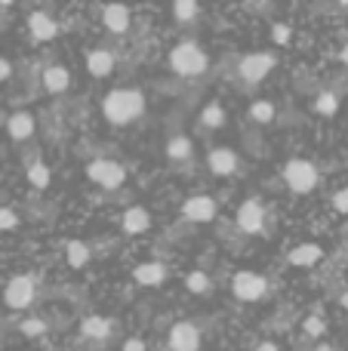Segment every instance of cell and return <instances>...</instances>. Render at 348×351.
I'll use <instances>...</instances> for the list:
<instances>
[{
  "mask_svg": "<svg viewBox=\"0 0 348 351\" xmlns=\"http://www.w3.org/2000/svg\"><path fill=\"white\" fill-rule=\"evenodd\" d=\"M277 65V56L262 49V53H250L238 62V74L247 80V84H262L265 77L271 74V68Z\"/></svg>",
  "mask_w": 348,
  "mask_h": 351,
  "instance_id": "cell-7",
  "label": "cell"
},
{
  "mask_svg": "<svg viewBox=\"0 0 348 351\" xmlns=\"http://www.w3.org/2000/svg\"><path fill=\"white\" fill-rule=\"evenodd\" d=\"M28 34L34 37L37 43H47V40H55L59 37V22H55L49 12L43 10H34L28 16Z\"/></svg>",
  "mask_w": 348,
  "mask_h": 351,
  "instance_id": "cell-12",
  "label": "cell"
},
{
  "mask_svg": "<svg viewBox=\"0 0 348 351\" xmlns=\"http://www.w3.org/2000/svg\"><path fill=\"white\" fill-rule=\"evenodd\" d=\"M345 262H348V250H345Z\"/></svg>",
  "mask_w": 348,
  "mask_h": 351,
  "instance_id": "cell-40",
  "label": "cell"
},
{
  "mask_svg": "<svg viewBox=\"0 0 348 351\" xmlns=\"http://www.w3.org/2000/svg\"><path fill=\"white\" fill-rule=\"evenodd\" d=\"M86 176H90V182H96L99 188H105V191H114V188H121L123 182H127V170L111 158L90 160V164H86Z\"/></svg>",
  "mask_w": 348,
  "mask_h": 351,
  "instance_id": "cell-4",
  "label": "cell"
},
{
  "mask_svg": "<svg viewBox=\"0 0 348 351\" xmlns=\"http://www.w3.org/2000/svg\"><path fill=\"white\" fill-rule=\"evenodd\" d=\"M207 170L213 173V176H238L240 173V158H238V152L234 148H225V145H216V148H210V154H207Z\"/></svg>",
  "mask_w": 348,
  "mask_h": 351,
  "instance_id": "cell-11",
  "label": "cell"
},
{
  "mask_svg": "<svg viewBox=\"0 0 348 351\" xmlns=\"http://www.w3.org/2000/svg\"><path fill=\"white\" fill-rule=\"evenodd\" d=\"M18 228V213L10 206H0V231H16Z\"/></svg>",
  "mask_w": 348,
  "mask_h": 351,
  "instance_id": "cell-31",
  "label": "cell"
},
{
  "mask_svg": "<svg viewBox=\"0 0 348 351\" xmlns=\"http://www.w3.org/2000/svg\"><path fill=\"white\" fill-rule=\"evenodd\" d=\"M312 351H336V348H333V346H327V342H321V346H314Z\"/></svg>",
  "mask_w": 348,
  "mask_h": 351,
  "instance_id": "cell-37",
  "label": "cell"
},
{
  "mask_svg": "<svg viewBox=\"0 0 348 351\" xmlns=\"http://www.w3.org/2000/svg\"><path fill=\"white\" fill-rule=\"evenodd\" d=\"M339 59H343V62H345V65H348V43H345V47H343V53H339Z\"/></svg>",
  "mask_w": 348,
  "mask_h": 351,
  "instance_id": "cell-38",
  "label": "cell"
},
{
  "mask_svg": "<svg viewBox=\"0 0 348 351\" xmlns=\"http://www.w3.org/2000/svg\"><path fill=\"white\" fill-rule=\"evenodd\" d=\"M37 299V280L31 274H16L10 278V284L3 287V302L10 305L12 311H22L28 305H34Z\"/></svg>",
  "mask_w": 348,
  "mask_h": 351,
  "instance_id": "cell-5",
  "label": "cell"
},
{
  "mask_svg": "<svg viewBox=\"0 0 348 351\" xmlns=\"http://www.w3.org/2000/svg\"><path fill=\"white\" fill-rule=\"evenodd\" d=\"M290 37H293V31H290V25H284V22L271 25V40H275L277 47H284V43H290Z\"/></svg>",
  "mask_w": 348,
  "mask_h": 351,
  "instance_id": "cell-32",
  "label": "cell"
},
{
  "mask_svg": "<svg viewBox=\"0 0 348 351\" xmlns=\"http://www.w3.org/2000/svg\"><path fill=\"white\" fill-rule=\"evenodd\" d=\"M170 68L176 77H201V74L210 68V56L201 43L182 40L170 49Z\"/></svg>",
  "mask_w": 348,
  "mask_h": 351,
  "instance_id": "cell-2",
  "label": "cell"
},
{
  "mask_svg": "<svg viewBox=\"0 0 348 351\" xmlns=\"http://www.w3.org/2000/svg\"><path fill=\"white\" fill-rule=\"evenodd\" d=\"M142 111H145V93L136 90V86H121V90H111L102 99V117L111 127H127V123L139 121Z\"/></svg>",
  "mask_w": 348,
  "mask_h": 351,
  "instance_id": "cell-1",
  "label": "cell"
},
{
  "mask_svg": "<svg viewBox=\"0 0 348 351\" xmlns=\"http://www.w3.org/2000/svg\"><path fill=\"white\" fill-rule=\"evenodd\" d=\"M302 333H306L308 339H321V336L327 333V321L321 315H308L306 321H302Z\"/></svg>",
  "mask_w": 348,
  "mask_h": 351,
  "instance_id": "cell-29",
  "label": "cell"
},
{
  "mask_svg": "<svg viewBox=\"0 0 348 351\" xmlns=\"http://www.w3.org/2000/svg\"><path fill=\"white\" fill-rule=\"evenodd\" d=\"M90 243H84V241H68L65 243V262L71 268H84L86 262H90Z\"/></svg>",
  "mask_w": 348,
  "mask_h": 351,
  "instance_id": "cell-24",
  "label": "cell"
},
{
  "mask_svg": "<svg viewBox=\"0 0 348 351\" xmlns=\"http://www.w3.org/2000/svg\"><path fill=\"white\" fill-rule=\"evenodd\" d=\"M40 80L49 96H62V93H68V86H71V71H68L65 65H49V68H43Z\"/></svg>",
  "mask_w": 348,
  "mask_h": 351,
  "instance_id": "cell-16",
  "label": "cell"
},
{
  "mask_svg": "<svg viewBox=\"0 0 348 351\" xmlns=\"http://www.w3.org/2000/svg\"><path fill=\"white\" fill-rule=\"evenodd\" d=\"M191 154H195V142H191L188 136H173V139L166 142V158L176 160V164L188 160Z\"/></svg>",
  "mask_w": 348,
  "mask_h": 351,
  "instance_id": "cell-22",
  "label": "cell"
},
{
  "mask_svg": "<svg viewBox=\"0 0 348 351\" xmlns=\"http://www.w3.org/2000/svg\"><path fill=\"white\" fill-rule=\"evenodd\" d=\"M151 222L154 219L145 206H129V210H123V216H121L123 234H145V231L151 228Z\"/></svg>",
  "mask_w": 348,
  "mask_h": 351,
  "instance_id": "cell-17",
  "label": "cell"
},
{
  "mask_svg": "<svg viewBox=\"0 0 348 351\" xmlns=\"http://www.w3.org/2000/svg\"><path fill=\"white\" fill-rule=\"evenodd\" d=\"M111 330H114V321H111V317H102V315H90L80 321V336L90 342H105L111 336Z\"/></svg>",
  "mask_w": 348,
  "mask_h": 351,
  "instance_id": "cell-18",
  "label": "cell"
},
{
  "mask_svg": "<svg viewBox=\"0 0 348 351\" xmlns=\"http://www.w3.org/2000/svg\"><path fill=\"white\" fill-rule=\"evenodd\" d=\"M321 259H324V247H318V243H299V247H293L287 256V262L296 268H312V265H318Z\"/></svg>",
  "mask_w": 348,
  "mask_h": 351,
  "instance_id": "cell-19",
  "label": "cell"
},
{
  "mask_svg": "<svg viewBox=\"0 0 348 351\" xmlns=\"http://www.w3.org/2000/svg\"><path fill=\"white\" fill-rule=\"evenodd\" d=\"M232 293L240 302H262V299L269 296V280L256 271H234Z\"/></svg>",
  "mask_w": 348,
  "mask_h": 351,
  "instance_id": "cell-6",
  "label": "cell"
},
{
  "mask_svg": "<svg viewBox=\"0 0 348 351\" xmlns=\"http://www.w3.org/2000/svg\"><path fill=\"white\" fill-rule=\"evenodd\" d=\"M129 22H133V12L129 6L123 3H108L102 10V25L111 31V34H127L129 31Z\"/></svg>",
  "mask_w": 348,
  "mask_h": 351,
  "instance_id": "cell-15",
  "label": "cell"
},
{
  "mask_svg": "<svg viewBox=\"0 0 348 351\" xmlns=\"http://www.w3.org/2000/svg\"><path fill=\"white\" fill-rule=\"evenodd\" d=\"M333 206H336L343 216H348V188H339V191L333 194Z\"/></svg>",
  "mask_w": 348,
  "mask_h": 351,
  "instance_id": "cell-33",
  "label": "cell"
},
{
  "mask_svg": "<svg viewBox=\"0 0 348 351\" xmlns=\"http://www.w3.org/2000/svg\"><path fill=\"white\" fill-rule=\"evenodd\" d=\"M121 351H148V346H145V339H139V336H129V339L121 346Z\"/></svg>",
  "mask_w": 348,
  "mask_h": 351,
  "instance_id": "cell-34",
  "label": "cell"
},
{
  "mask_svg": "<svg viewBox=\"0 0 348 351\" xmlns=\"http://www.w3.org/2000/svg\"><path fill=\"white\" fill-rule=\"evenodd\" d=\"M225 121H228V114H225V108H222L219 102H207L201 108V117H197V123H201L203 130H222L225 127Z\"/></svg>",
  "mask_w": 348,
  "mask_h": 351,
  "instance_id": "cell-21",
  "label": "cell"
},
{
  "mask_svg": "<svg viewBox=\"0 0 348 351\" xmlns=\"http://www.w3.org/2000/svg\"><path fill=\"white\" fill-rule=\"evenodd\" d=\"M25 176H28V185H31V188H37V191L49 188V182H53V170H49V167L43 164V160H34V164H28Z\"/></svg>",
  "mask_w": 348,
  "mask_h": 351,
  "instance_id": "cell-23",
  "label": "cell"
},
{
  "mask_svg": "<svg viewBox=\"0 0 348 351\" xmlns=\"http://www.w3.org/2000/svg\"><path fill=\"white\" fill-rule=\"evenodd\" d=\"M197 16H201V6H197L195 0H176V3H173V19H176V22L188 25V22H195Z\"/></svg>",
  "mask_w": 348,
  "mask_h": 351,
  "instance_id": "cell-27",
  "label": "cell"
},
{
  "mask_svg": "<svg viewBox=\"0 0 348 351\" xmlns=\"http://www.w3.org/2000/svg\"><path fill=\"white\" fill-rule=\"evenodd\" d=\"M339 305H343V308H348V293H343V296H339Z\"/></svg>",
  "mask_w": 348,
  "mask_h": 351,
  "instance_id": "cell-39",
  "label": "cell"
},
{
  "mask_svg": "<svg viewBox=\"0 0 348 351\" xmlns=\"http://www.w3.org/2000/svg\"><path fill=\"white\" fill-rule=\"evenodd\" d=\"M265 222H269V213H265V206L259 204L256 197L244 200V204L238 206L234 225H238L244 234H259V231H265Z\"/></svg>",
  "mask_w": 348,
  "mask_h": 351,
  "instance_id": "cell-8",
  "label": "cell"
},
{
  "mask_svg": "<svg viewBox=\"0 0 348 351\" xmlns=\"http://www.w3.org/2000/svg\"><path fill=\"white\" fill-rule=\"evenodd\" d=\"M185 290L195 293V296H207V293L213 290V280H210V274H207V271L195 268V271L185 274Z\"/></svg>",
  "mask_w": 348,
  "mask_h": 351,
  "instance_id": "cell-26",
  "label": "cell"
},
{
  "mask_svg": "<svg viewBox=\"0 0 348 351\" xmlns=\"http://www.w3.org/2000/svg\"><path fill=\"white\" fill-rule=\"evenodd\" d=\"M114 65H117V59H114V53L111 49H105V47H96V49H90L86 53V71L92 74V77H111L114 74Z\"/></svg>",
  "mask_w": 348,
  "mask_h": 351,
  "instance_id": "cell-14",
  "label": "cell"
},
{
  "mask_svg": "<svg viewBox=\"0 0 348 351\" xmlns=\"http://www.w3.org/2000/svg\"><path fill=\"white\" fill-rule=\"evenodd\" d=\"M18 330H22V336H28V339H34V336H43L49 330V324L43 321V317H25L22 324H18Z\"/></svg>",
  "mask_w": 348,
  "mask_h": 351,
  "instance_id": "cell-30",
  "label": "cell"
},
{
  "mask_svg": "<svg viewBox=\"0 0 348 351\" xmlns=\"http://www.w3.org/2000/svg\"><path fill=\"white\" fill-rule=\"evenodd\" d=\"M256 351H281V346L277 342H271V339H265V342H259Z\"/></svg>",
  "mask_w": 348,
  "mask_h": 351,
  "instance_id": "cell-36",
  "label": "cell"
},
{
  "mask_svg": "<svg viewBox=\"0 0 348 351\" xmlns=\"http://www.w3.org/2000/svg\"><path fill=\"white\" fill-rule=\"evenodd\" d=\"M314 111H318V114H324V117L336 114V111H339V96L333 90L318 93V96H314Z\"/></svg>",
  "mask_w": 348,
  "mask_h": 351,
  "instance_id": "cell-28",
  "label": "cell"
},
{
  "mask_svg": "<svg viewBox=\"0 0 348 351\" xmlns=\"http://www.w3.org/2000/svg\"><path fill=\"white\" fill-rule=\"evenodd\" d=\"M166 346L170 351H201V330L191 321H179L170 327V336H166Z\"/></svg>",
  "mask_w": 348,
  "mask_h": 351,
  "instance_id": "cell-10",
  "label": "cell"
},
{
  "mask_svg": "<svg viewBox=\"0 0 348 351\" xmlns=\"http://www.w3.org/2000/svg\"><path fill=\"white\" fill-rule=\"evenodd\" d=\"M34 130H37V121L31 111H12L6 117V133H10L12 142H28L34 136Z\"/></svg>",
  "mask_w": 348,
  "mask_h": 351,
  "instance_id": "cell-13",
  "label": "cell"
},
{
  "mask_svg": "<svg viewBox=\"0 0 348 351\" xmlns=\"http://www.w3.org/2000/svg\"><path fill=\"white\" fill-rule=\"evenodd\" d=\"M10 77H12V62L0 56V80H10Z\"/></svg>",
  "mask_w": 348,
  "mask_h": 351,
  "instance_id": "cell-35",
  "label": "cell"
},
{
  "mask_svg": "<svg viewBox=\"0 0 348 351\" xmlns=\"http://www.w3.org/2000/svg\"><path fill=\"white\" fill-rule=\"evenodd\" d=\"M277 114L275 102H269V99H256V102L250 105V111H247V117H250L253 123H259V127H265V123H271Z\"/></svg>",
  "mask_w": 348,
  "mask_h": 351,
  "instance_id": "cell-25",
  "label": "cell"
},
{
  "mask_svg": "<svg viewBox=\"0 0 348 351\" xmlns=\"http://www.w3.org/2000/svg\"><path fill=\"white\" fill-rule=\"evenodd\" d=\"M182 216L188 219V222L207 225L219 216V204H216V197H210V194H191L182 204Z\"/></svg>",
  "mask_w": 348,
  "mask_h": 351,
  "instance_id": "cell-9",
  "label": "cell"
},
{
  "mask_svg": "<svg viewBox=\"0 0 348 351\" xmlns=\"http://www.w3.org/2000/svg\"><path fill=\"white\" fill-rule=\"evenodd\" d=\"M133 278L142 287H160L166 280V265L164 262H142L133 268Z\"/></svg>",
  "mask_w": 348,
  "mask_h": 351,
  "instance_id": "cell-20",
  "label": "cell"
},
{
  "mask_svg": "<svg viewBox=\"0 0 348 351\" xmlns=\"http://www.w3.org/2000/svg\"><path fill=\"white\" fill-rule=\"evenodd\" d=\"M284 182H287V188L293 194H312L314 188H318V182H321V173H318V167H314L312 160L293 158V160L284 164Z\"/></svg>",
  "mask_w": 348,
  "mask_h": 351,
  "instance_id": "cell-3",
  "label": "cell"
}]
</instances>
